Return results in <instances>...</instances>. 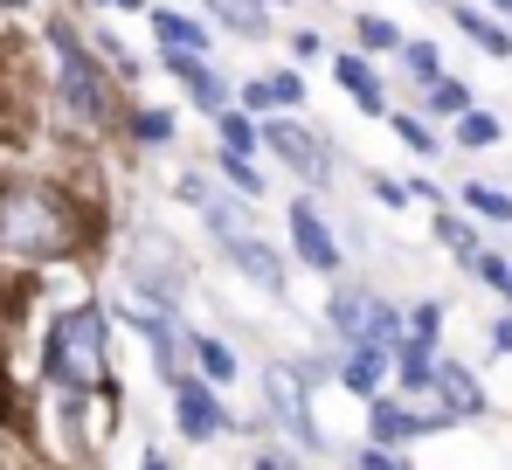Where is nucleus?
Returning <instances> with one entry per match:
<instances>
[{
	"label": "nucleus",
	"mask_w": 512,
	"mask_h": 470,
	"mask_svg": "<svg viewBox=\"0 0 512 470\" xmlns=\"http://www.w3.org/2000/svg\"><path fill=\"white\" fill-rule=\"evenodd\" d=\"M49 374L70 394H84V401L111 394V332H104V312L77 305V312H63L49 325Z\"/></svg>",
	"instance_id": "f257e3e1"
},
{
	"label": "nucleus",
	"mask_w": 512,
	"mask_h": 470,
	"mask_svg": "<svg viewBox=\"0 0 512 470\" xmlns=\"http://www.w3.org/2000/svg\"><path fill=\"white\" fill-rule=\"evenodd\" d=\"M70 242H77V222H70V208L49 187L14 180L0 194V249L7 256H63Z\"/></svg>",
	"instance_id": "f03ea898"
},
{
	"label": "nucleus",
	"mask_w": 512,
	"mask_h": 470,
	"mask_svg": "<svg viewBox=\"0 0 512 470\" xmlns=\"http://www.w3.org/2000/svg\"><path fill=\"white\" fill-rule=\"evenodd\" d=\"M49 42H56V83H63V104L77 111V125H104L111 118V90L97 77V63H90V49L56 21L49 28Z\"/></svg>",
	"instance_id": "7ed1b4c3"
},
{
	"label": "nucleus",
	"mask_w": 512,
	"mask_h": 470,
	"mask_svg": "<svg viewBox=\"0 0 512 470\" xmlns=\"http://www.w3.org/2000/svg\"><path fill=\"white\" fill-rule=\"evenodd\" d=\"M263 146L284 159L291 173H305L312 187H326V180H333V166H326V146H319L305 125H291V118H270V125H263Z\"/></svg>",
	"instance_id": "20e7f679"
},
{
	"label": "nucleus",
	"mask_w": 512,
	"mask_h": 470,
	"mask_svg": "<svg viewBox=\"0 0 512 470\" xmlns=\"http://www.w3.org/2000/svg\"><path fill=\"white\" fill-rule=\"evenodd\" d=\"M173 415H180V436L187 443H208L229 415H222V401H215V388L208 381H194V374H180L173 381Z\"/></svg>",
	"instance_id": "39448f33"
},
{
	"label": "nucleus",
	"mask_w": 512,
	"mask_h": 470,
	"mask_svg": "<svg viewBox=\"0 0 512 470\" xmlns=\"http://www.w3.org/2000/svg\"><path fill=\"white\" fill-rule=\"evenodd\" d=\"M222 249H229V263L250 277L256 291H284V284H291V277H284V256H277L270 242H256L250 229H229V235H222Z\"/></svg>",
	"instance_id": "423d86ee"
},
{
	"label": "nucleus",
	"mask_w": 512,
	"mask_h": 470,
	"mask_svg": "<svg viewBox=\"0 0 512 470\" xmlns=\"http://www.w3.org/2000/svg\"><path fill=\"white\" fill-rule=\"evenodd\" d=\"M284 222H291V242H298V256H305L312 270H326V277L340 270V242H333L326 215H319L312 201H291V215H284Z\"/></svg>",
	"instance_id": "0eeeda50"
},
{
	"label": "nucleus",
	"mask_w": 512,
	"mask_h": 470,
	"mask_svg": "<svg viewBox=\"0 0 512 470\" xmlns=\"http://www.w3.org/2000/svg\"><path fill=\"white\" fill-rule=\"evenodd\" d=\"M429 388H436V401H443V422H450V415H485V388H478L471 367H457V360H436Z\"/></svg>",
	"instance_id": "6e6552de"
},
{
	"label": "nucleus",
	"mask_w": 512,
	"mask_h": 470,
	"mask_svg": "<svg viewBox=\"0 0 512 470\" xmlns=\"http://www.w3.org/2000/svg\"><path fill=\"white\" fill-rule=\"evenodd\" d=\"M167 70L187 83V97H194V104H201L208 118H222V111H229V83L215 77V70H208L201 56H180V49H167Z\"/></svg>",
	"instance_id": "1a4fd4ad"
},
{
	"label": "nucleus",
	"mask_w": 512,
	"mask_h": 470,
	"mask_svg": "<svg viewBox=\"0 0 512 470\" xmlns=\"http://www.w3.org/2000/svg\"><path fill=\"white\" fill-rule=\"evenodd\" d=\"M367 429H374V443H416L429 429H443V415H416V408H402V401H374Z\"/></svg>",
	"instance_id": "9d476101"
},
{
	"label": "nucleus",
	"mask_w": 512,
	"mask_h": 470,
	"mask_svg": "<svg viewBox=\"0 0 512 470\" xmlns=\"http://www.w3.org/2000/svg\"><path fill=\"white\" fill-rule=\"evenodd\" d=\"M263 381H270V408L291 422V436H298V443H319V429H312V415H305V381L284 374V367H270Z\"/></svg>",
	"instance_id": "9b49d317"
},
{
	"label": "nucleus",
	"mask_w": 512,
	"mask_h": 470,
	"mask_svg": "<svg viewBox=\"0 0 512 470\" xmlns=\"http://www.w3.org/2000/svg\"><path fill=\"white\" fill-rule=\"evenodd\" d=\"M333 77L346 83V97L360 104V111H374V118H388V97H381V77L360 63V56H333Z\"/></svg>",
	"instance_id": "f8f14e48"
},
{
	"label": "nucleus",
	"mask_w": 512,
	"mask_h": 470,
	"mask_svg": "<svg viewBox=\"0 0 512 470\" xmlns=\"http://www.w3.org/2000/svg\"><path fill=\"white\" fill-rule=\"evenodd\" d=\"M443 7L457 14V28H464V35H471V42H478L485 56H512V28H499L492 14H478L471 0H443Z\"/></svg>",
	"instance_id": "ddd939ff"
},
{
	"label": "nucleus",
	"mask_w": 512,
	"mask_h": 470,
	"mask_svg": "<svg viewBox=\"0 0 512 470\" xmlns=\"http://www.w3.org/2000/svg\"><path fill=\"white\" fill-rule=\"evenodd\" d=\"M367 305H374V291H360V284H340V291L326 298V318H333V332H340L346 346H360V325H367Z\"/></svg>",
	"instance_id": "4468645a"
},
{
	"label": "nucleus",
	"mask_w": 512,
	"mask_h": 470,
	"mask_svg": "<svg viewBox=\"0 0 512 470\" xmlns=\"http://www.w3.org/2000/svg\"><path fill=\"white\" fill-rule=\"evenodd\" d=\"M153 35H160L167 49H180V56H201V49H208V28H201L194 14H173V7L153 14Z\"/></svg>",
	"instance_id": "2eb2a0df"
},
{
	"label": "nucleus",
	"mask_w": 512,
	"mask_h": 470,
	"mask_svg": "<svg viewBox=\"0 0 512 470\" xmlns=\"http://www.w3.org/2000/svg\"><path fill=\"white\" fill-rule=\"evenodd\" d=\"M381 374H388V353H381V346H346L340 381L353 394H381Z\"/></svg>",
	"instance_id": "dca6fc26"
},
{
	"label": "nucleus",
	"mask_w": 512,
	"mask_h": 470,
	"mask_svg": "<svg viewBox=\"0 0 512 470\" xmlns=\"http://www.w3.org/2000/svg\"><path fill=\"white\" fill-rule=\"evenodd\" d=\"M464 208H471V215H485V222H512V194H506V187H485V180H471V187H464Z\"/></svg>",
	"instance_id": "f3484780"
},
{
	"label": "nucleus",
	"mask_w": 512,
	"mask_h": 470,
	"mask_svg": "<svg viewBox=\"0 0 512 470\" xmlns=\"http://www.w3.org/2000/svg\"><path fill=\"white\" fill-rule=\"evenodd\" d=\"M208 14H215L229 35H263V7H250V0H208Z\"/></svg>",
	"instance_id": "a211bd4d"
},
{
	"label": "nucleus",
	"mask_w": 512,
	"mask_h": 470,
	"mask_svg": "<svg viewBox=\"0 0 512 470\" xmlns=\"http://www.w3.org/2000/svg\"><path fill=\"white\" fill-rule=\"evenodd\" d=\"M499 132H506V125H499L492 111H478V104L457 118V146H471V153H478V146H499Z\"/></svg>",
	"instance_id": "6ab92c4d"
},
{
	"label": "nucleus",
	"mask_w": 512,
	"mask_h": 470,
	"mask_svg": "<svg viewBox=\"0 0 512 470\" xmlns=\"http://www.w3.org/2000/svg\"><path fill=\"white\" fill-rule=\"evenodd\" d=\"M402 70L429 90V83L443 77V49H436V42H402Z\"/></svg>",
	"instance_id": "aec40b11"
},
{
	"label": "nucleus",
	"mask_w": 512,
	"mask_h": 470,
	"mask_svg": "<svg viewBox=\"0 0 512 470\" xmlns=\"http://www.w3.org/2000/svg\"><path fill=\"white\" fill-rule=\"evenodd\" d=\"M436 242H443V249H457L464 263H478V235H471V222H464V215H450V208L436 215Z\"/></svg>",
	"instance_id": "412c9836"
},
{
	"label": "nucleus",
	"mask_w": 512,
	"mask_h": 470,
	"mask_svg": "<svg viewBox=\"0 0 512 470\" xmlns=\"http://www.w3.org/2000/svg\"><path fill=\"white\" fill-rule=\"evenodd\" d=\"M429 111H436V118H464V111H471V90L457 77H436L429 83Z\"/></svg>",
	"instance_id": "4be33fe9"
},
{
	"label": "nucleus",
	"mask_w": 512,
	"mask_h": 470,
	"mask_svg": "<svg viewBox=\"0 0 512 470\" xmlns=\"http://www.w3.org/2000/svg\"><path fill=\"white\" fill-rule=\"evenodd\" d=\"M215 132H222V153H243V159L256 153V125L243 118V111H222V118H215Z\"/></svg>",
	"instance_id": "5701e85b"
},
{
	"label": "nucleus",
	"mask_w": 512,
	"mask_h": 470,
	"mask_svg": "<svg viewBox=\"0 0 512 470\" xmlns=\"http://www.w3.org/2000/svg\"><path fill=\"white\" fill-rule=\"evenodd\" d=\"M194 353H201V374H208V381H229V374H236V353H229L222 339H194Z\"/></svg>",
	"instance_id": "b1692460"
},
{
	"label": "nucleus",
	"mask_w": 512,
	"mask_h": 470,
	"mask_svg": "<svg viewBox=\"0 0 512 470\" xmlns=\"http://www.w3.org/2000/svg\"><path fill=\"white\" fill-rule=\"evenodd\" d=\"M388 125H395V139H402V146H416V153H436V132H429L423 118H409V111H388Z\"/></svg>",
	"instance_id": "393cba45"
},
{
	"label": "nucleus",
	"mask_w": 512,
	"mask_h": 470,
	"mask_svg": "<svg viewBox=\"0 0 512 470\" xmlns=\"http://www.w3.org/2000/svg\"><path fill=\"white\" fill-rule=\"evenodd\" d=\"M360 42H367V49H402V28H395L388 14H360Z\"/></svg>",
	"instance_id": "a878e982"
},
{
	"label": "nucleus",
	"mask_w": 512,
	"mask_h": 470,
	"mask_svg": "<svg viewBox=\"0 0 512 470\" xmlns=\"http://www.w3.org/2000/svg\"><path fill=\"white\" fill-rule=\"evenodd\" d=\"M215 166H222V180H236L243 194H263V173H256V166H250V159H243V153H222V159H215Z\"/></svg>",
	"instance_id": "bb28decb"
},
{
	"label": "nucleus",
	"mask_w": 512,
	"mask_h": 470,
	"mask_svg": "<svg viewBox=\"0 0 512 470\" xmlns=\"http://www.w3.org/2000/svg\"><path fill=\"white\" fill-rule=\"evenodd\" d=\"M132 132H139L146 146H167V139H173V111H139V118H132Z\"/></svg>",
	"instance_id": "cd10ccee"
},
{
	"label": "nucleus",
	"mask_w": 512,
	"mask_h": 470,
	"mask_svg": "<svg viewBox=\"0 0 512 470\" xmlns=\"http://www.w3.org/2000/svg\"><path fill=\"white\" fill-rule=\"evenodd\" d=\"M374 201H388V208H402V201H409V187H402V180H374Z\"/></svg>",
	"instance_id": "c85d7f7f"
},
{
	"label": "nucleus",
	"mask_w": 512,
	"mask_h": 470,
	"mask_svg": "<svg viewBox=\"0 0 512 470\" xmlns=\"http://www.w3.org/2000/svg\"><path fill=\"white\" fill-rule=\"evenodd\" d=\"M360 470H409L402 457H388V450H360Z\"/></svg>",
	"instance_id": "c756f323"
},
{
	"label": "nucleus",
	"mask_w": 512,
	"mask_h": 470,
	"mask_svg": "<svg viewBox=\"0 0 512 470\" xmlns=\"http://www.w3.org/2000/svg\"><path fill=\"white\" fill-rule=\"evenodd\" d=\"M492 346H499V353H512V318H499V325H492Z\"/></svg>",
	"instance_id": "7c9ffc66"
},
{
	"label": "nucleus",
	"mask_w": 512,
	"mask_h": 470,
	"mask_svg": "<svg viewBox=\"0 0 512 470\" xmlns=\"http://www.w3.org/2000/svg\"><path fill=\"white\" fill-rule=\"evenodd\" d=\"M97 7H118V14H139L146 0H97Z\"/></svg>",
	"instance_id": "2f4dec72"
},
{
	"label": "nucleus",
	"mask_w": 512,
	"mask_h": 470,
	"mask_svg": "<svg viewBox=\"0 0 512 470\" xmlns=\"http://www.w3.org/2000/svg\"><path fill=\"white\" fill-rule=\"evenodd\" d=\"M485 7H499V14H512V0H485Z\"/></svg>",
	"instance_id": "473e14b6"
},
{
	"label": "nucleus",
	"mask_w": 512,
	"mask_h": 470,
	"mask_svg": "<svg viewBox=\"0 0 512 470\" xmlns=\"http://www.w3.org/2000/svg\"><path fill=\"white\" fill-rule=\"evenodd\" d=\"M146 470H167V464H160V457H153V464H146Z\"/></svg>",
	"instance_id": "72a5a7b5"
},
{
	"label": "nucleus",
	"mask_w": 512,
	"mask_h": 470,
	"mask_svg": "<svg viewBox=\"0 0 512 470\" xmlns=\"http://www.w3.org/2000/svg\"><path fill=\"white\" fill-rule=\"evenodd\" d=\"M506 298H512V277H506Z\"/></svg>",
	"instance_id": "f704fd0d"
},
{
	"label": "nucleus",
	"mask_w": 512,
	"mask_h": 470,
	"mask_svg": "<svg viewBox=\"0 0 512 470\" xmlns=\"http://www.w3.org/2000/svg\"><path fill=\"white\" fill-rule=\"evenodd\" d=\"M270 7H277V0H270Z\"/></svg>",
	"instance_id": "c9c22d12"
},
{
	"label": "nucleus",
	"mask_w": 512,
	"mask_h": 470,
	"mask_svg": "<svg viewBox=\"0 0 512 470\" xmlns=\"http://www.w3.org/2000/svg\"><path fill=\"white\" fill-rule=\"evenodd\" d=\"M436 7H443V0H436Z\"/></svg>",
	"instance_id": "e433bc0d"
}]
</instances>
